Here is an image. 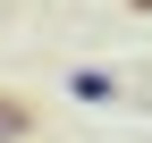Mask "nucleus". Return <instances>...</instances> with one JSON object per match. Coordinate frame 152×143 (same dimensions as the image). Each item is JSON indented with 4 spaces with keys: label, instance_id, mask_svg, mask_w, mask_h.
Here are the masks:
<instances>
[{
    "label": "nucleus",
    "instance_id": "1",
    "mask_svg": "<svg viewBox=\"0 0 152 143\" xmlns=\"http://www.w3.org/2000/svg\"><path fill=\"white\" fill-rule=\"evenodd\" d=\"M42 118H34V101H17V93H0V143H26Z\"/></svg>",
    "mask_w": 152,
    "mask_h": 143
},
{
    "label": "nucleus",
    "instance_id": "2",
    "mask_svg": "<svg viewBox=\"0 0 152 143\" xmlns=\"http://www.w3.org/2000/svg\"><path fill=\"white\" fill-rule=\"evenodd\" d=\"M127 9H144V17H152V0H127Z\"/></svg>",
    "mask_w": 152,
    "mask_h": 143
}]
</instances>
